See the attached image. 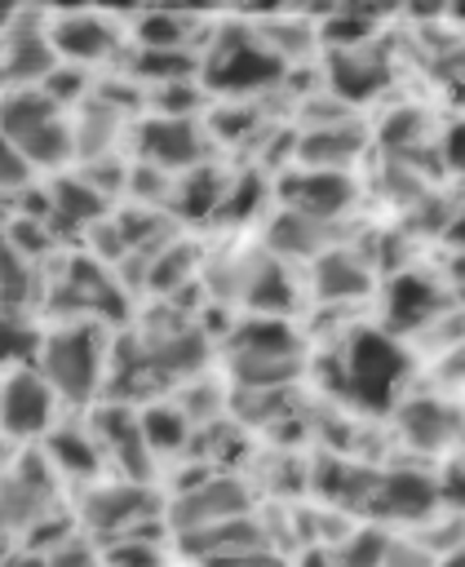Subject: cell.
<instances>
[{
  "instance_id": "cell-9",
  "label": "cell",
  "mask_w": 465,
  "mask_h": 567,
  "mask_svg": "<svg viewBox=\"0 0 465 567\" xmlns=\"http://www.w3.org/2000/svg\"><path fill=\"white\" fill-rule=\"evenodd\" d=\"M151 509H155V505H151V496H146L137 483L93 487V492L84 496V523H89V532H106V536H115V540L142 536L137 518H146Z\"/></svg>"
},
{
  "instance_id": "cell-26",
  "label": "cell",
  "mask_w": 465,
  "mask_h": 567,
  "mask_svg": "<svg viewBox=\"0 0 465 567\" xmlns=\"http://www.w3.org/2000/svg\"><path fill=\"white\" fill-rule=\"evenodd\" d=\"M4 279H9V284H4V301H9V315H18L27 301H35V297L44 292L40 275H35L31 266L22 270V252H18L13 244H9V252H4Z\"/></svg>"
},
{
  "instance_id": "cell-7",
  "label": "cell",
  "mask_w": 465,
  "mask_h": 567,
  "mask_svg": "<svg viewBox=\"0 0 465 567\" xmlns=\"http://www.w3.org/2000/svg\"><path fill=\"white\" fill-rule=\"evenodd\" d=\"M137 142H142V159L155 164L159 173L195 168L208 155V133L190 115H155L137 128Z\"/></svg>"
},
{
  "instance_id": "cell-17",
  "label": "cell",
  "mask_w": 465,
  "mask_h": 567,
  "mask_svg": "<svg viewBox=\"0 0 465 567\" xmlns=\"http://www.w3.org/2000/svg\"><path fill=\"white\" fill-rule=\"evenodd\" d=\"M62 297L80 301V319L84 323H97L102 315H120V292L93 261H71L66 266V284H58V301Z\"/></svg>"
},
{
  "instance_id": "cell-14",
  "label": "cell",
  "mask_w": 465,
  "mask_h": 567,
  "mask_svg": "<svg viewBox=\"0 0 465 567\" xmlns=\"http://www.w3.org/2000/svg\"><path fill=\"white\" fill-rule=\"evenodd\" d=\"M350 195H354L350 177L328 173V168H306V173H292L283 182L288 213H301V217H314V221H332L350 204Z\"/></svg>"
},
{
  "instance_id": "cell-22",
  "label": "cell",
  "mask_w": 465,
  "mask_h": 567,
  "mask_svg": "<svg viewBox=\"0 0 465 567\" xmlns=\"http://www.w3.org/2000/svg\"><path fill=\"white\" fill-rule=\"evenodd\" d=\"M190 425H195L190 412L177 408V403L155 399L151 408H142V434H146L151 456H155V452H177V447L190 439Z\"/></svg>"
},
{
  "instance_id": "cell-30",
  "label": "cell",
  "mask_w": 465,
  "mask_h": 567,
  "mask_svg": "<svg viewBox=\"0 0 465 567\" xmlns=\"http://www.w3.org/2000/svg\"><path fill=\"white\" fill-rule=\"evenodd\" d=\"M438 505L465 514V461H452L443 470V478H438Z\"/></svg>"
},
{
  "instance_id": "cell-27",
  "label": "cell",
  "mask_w": 465,
  "mask_h": 567,
  "mask_svg": "<svg viewBox=\"0 0 465 567\" xmlns=\"http://www.w3.org/2000/svg\"><path fill=\"white\" fill-rule=\"evenodd\" d=\"M385 549H390V536L376 532V527H363V532H354V536L341 545L337 567H381V563H385Z\"/></svg>"
},
{
  "instance_id": "cell-5",
  "label": "cell",
  "mask_w": 465,
  "mask_h": 567,
  "mask_svg": "<svg viewBox=\"0 0 465 567\" xmlns=\"http://www.w3.org/2000/svg\"><path fill=\"white\" fill-rule=\"evenodd\" d=\"M53 474L58 470L49 465L44 452H22L9 465V474H4V523H9L13 536L35 532L53 514V492H58Z\"/></svg>"
},
{
  "instance_id": "cell-20",
  "label": "cell",
  "mask_w": 465,
  "mask_h": 567,
  "mask_svg": "<svg viewBox=\"0 0 465 567\" xmlns=\"http://www.w3.org/2000/svg\"><path fill=\"white\" fill-rule=\"evenodd\" d=\"M372 288V275L368 266L345 252V248H328L319 261H314V292L328 297V301H345V297H363Z\"/></svg>"
},
{
  "instance_id": "cell-29",
  "label": "cell",
  "mask_w": 465,
  "mask_h": 567,
  "mask_svg": "<svg viewBox=\"0 0 465 567\" xmlns=\"http://www.w3.org/2000/svg\"><path fill=\"white\" fill-rule=\"evenodd\" d=\"M438 563H443V558H438L425 540H390L381 567H438Z\"/></svg>"
},
{
  "instance_id": "cell-18",
  "label": "cell",
  "mask_w": 465,
  "mask_h": 567,
  "mask_svg": "<svg viewBox=\"0 0 465 567\" xmlns=\"http://www.w3.org/2000/svg\"><path fill=\"white\" fill-rule=\"evenodd\" d=\"M359 151H363V133H359V128H345V120H341V124H319V128H310V133L301 137V146H297L301 164L328 168V173H345V164H350Z\"/></svg>"
},
{
  "instance_id": "cell-32",
  "label": "cell",
  "mask_w": 465,
  "mask_h": 567,
  "mask_svg": "<svg viewBox=\"0 0 465 567\" xmlns=\"http://www.w3.org/2000/svg\"><path fill=\"white\" fill-rule=\"evenodd\" d=\"M443 155H447V164H452L456 173H465V120L447 128V137H443Z\"/></svg>"
},
{
  "instance_id": "cell-35",
  "label": "cell",
  "mask_w": 465,
  "mask_h": 567,
  "mask_svg": "<svg viewBox=\"0 0 465 567\" xmlns=\"http://www.w3.org/2000/svg\"><path fill=\"white\" fill-rule=\"evenodd\" d=\"M438 567H465V540H461L452 554H443V563H438Z\"/></svg>"
},
{
  "instance_id": "cell-11",
  "label": "cell",
  "mask_w": 465,
  "mask_h": 567,
  "mask_svg": "<svg viewBox=\"0 0 465 567\" xmlns=\"http://www.w3.org/2000/svg\"><path fill=\"white\" fill-rule=\"evenodd\" d=\"M244 487L235 478H204L199 487H190L186 496H177L173 505V523L182 527V536L190 532H204V527H217V523H230L244 514Z\"/></svg>"
},
{
  "instance_id": "cell-12",
  "label": "cell",
  "mask_w": 465,
  "mask_h": 567,
  "mask_svg": "<svg viewBox=\"0 0 465 567\" xmlns=\"http://www.w3.org/2000/svg\"><path fill=\"white\" fill-rule=\"evenodd\" d=\"M399 430H403V439H407L412 447H421V452H447V447L461 439L465 416H461L447 399L421 394V399H407V403H403Z\"/></svg>"
},
{
  "instance_id": "cell-3",
  "label": "cell",
  "mask_w": 465,
  "mask_h": 567,
  "mask_svg": "<svg viewBox=\"0 0 465 567\" xmlns=\"http://www.w3.org/2000/svg\"><path fill=\"white\" fill-rule=\"evenodd\" d=\"M4 146L27 155L35 168H53L71 155L75 128L62 120V102L49 89H9L4 102Z\"/></svg>"
},
{
  "instance_id": "cell-4",
  "label": "cell",
  "mask_w": 465,
  "mask_h": 567,
  "mask_svg": "<svg viewBox=\"0 0 465 567\" xmlns=\"http://www.w3.org/2000/svg\"><path fill=\"white\" fill-rule=\"evenodd\" d=\"M199 66H204V80L221 93H257L279 80L283 58L279 49L266 44L261 31H226L217 35V44L208 49Z\"/></svg>"
},
{
  "instance_id": "cell-34",
  "label": "cell",
  "mask_w": 465,
  "mask_h": 567,
  "mask_svg": "<svg viewBox=\"0 0 465 567\" xmlns=\"http://www.w3.org/2000/svg\"><path fill=\"white\" fill-rule=\"evenodd\" d=\"M452 288H456V297L465 301V257L456 261V270H452Z\"/></svg>"
},
{
  "instance_id": "cell-28",
  "label": "cell",
  "mask_w": 465,
  "mask_h": 567,
  "mask_svg": "<svg viewBox=\"0 0 465 567\" xmlns=\"http://www.w3.org/2000/svg\"><path fill=\"white\" fill-rule=\"evenodd\" d=\"M102 563H106V567H159V549H155V540H146V536H124V540H115V545L106 549Z\"/></svg>"
},
{
  "instance_id": "cell-8",
  "label": "cell",
  "mask_w": 465,
  "mask_h": 567,
  "mask_svg": "<svg viewBox=\"0 0 465 567\" xmlns=\"http://www.w3.org/2000/svg\"><path fill=\"white\" fill-rule=\"evenodd\" d=\"M93 434H97L102 452L124 465L128 483L151 474V447L142 434V412H133L128 403H102L93 412Z\"/></svg>"
},
{
  "instance_id": "cell-6",
  "label": "cell",
  "mask_w": 465,
  "mask_h": 567,
  "mask_svg": "<svg viewBox=\"0 0 465 567\" xmlns=\"http://www.w3.org/2000/svg\"><path fill=\"white\" fill-rule=\"evenodd\" d=\"M58 390L44 381L40 368H9L4 377V434L9 439H49L53 434Z\"/></svg>"
},
{
  "instance_id": "cell-25",
  "label": "cell",
  "mask_w": 465,
  "mask_h": 567,
  "mask_svg": "<svg viewBox=\"0 0 465 567\" xmlns=\"http://www.w3.org/2000/svg\"><path fill=\"white\" fill-rule=\"evenodd\" d=\"M190 27H195L190 13H146L137 22V35L146 49H182L190 40Z\"/></svg>"
},
{
  "instance_id": "cell-33",
  "label": "cell",
  "mask_w": 465,
  "mask_h": 567,
  "mask_svg": "<svg viewBox=\"0 0 465 567\" xmlns=\"http://www.w3.org/2000/svg\"><path fill=\"white\" fill-rule=\"evenodd\" d=\"M9 567H49V558H44V554H35V549H27V554H13V558H9Z\"/></svg>"
},
{
  "instance_id": "cell-2",
  "label": "cell",
  "mask_w": 465,
  "mask_h": 567,
  "mask_svg": "<svg viewBox=\"0 0 465 567\" xmlns=\"http://www.w3.org/2000/svg\"><path fill=\"white\" fill-rule=\"evenodd\" d=\"M106 337L97 323L84 319H66L62 328H53L44 337V354H40V372L44 381L58 390V399L66 403H84L97 394L102 372H106Z\"/></svg>"
},
{
  "instance_id": "cell-24",
  "label": "cell",
  "mask_w": 465,
  "mask_h": 567,
  "mask_svg": "<svg viewBox=\"0 0 465 567\" xmlns=\"http://www.w3.org/2000/svg\"><path fill=\"white\" fill-rule=\"evenodd\" d=\"M270 244L279 252H328L323 248V221L314 217H301V213H283L275 226H270Z\"/></svg>"
},
{
  "instance_id": "cell-13",
  "label": "cell",
  "mask_w": 465,
  "mask_h": 567,
  "mask_svg": "<svg viewBox=\"0 0 465 567\" xmlns=\"http://www.w3.org/2000/svg\"><path fill=\"white\" fill-rule=\"evenodd\" d=\"M438 310H443V288L430 275H412L407 270L385 292V328H390V337L438 323Z\"/></svg>"
},
{
  "instance_id": "cell-23",
  "label": "cell",
  "mask_w": 465,
  "mask_h": 567,
  "mask_svg": "<svg viewBox=\"0 0 465 567\" xmlns=\"http://www.w3.org/2000/svg\"><path fill=\"white\" fill-rule=\"evenodd\" d=\"M49 213H53V221H62V226H93V221L102 217V195H97V186H89V182L62 177V182L53 186Z\"/></svg>"
},
{
  "instance_id": "cell-19",
  "label": "cell",
  "mask_w": 465,
  "mask_h": 567,
  "mask_svg": "<svg viewBox=\"0 0 465 567\" xmlns=\"http://www.w3.org/2000/svg\"><path fill=\"white\" fill-rule=\"evenodd\" d=\"M40 452L49 456V465H53L58 474H75V478H93L97 465H102V456H106L102 443H97V434H84V430H75V425L53 430Z\"/></svg>"
},
{
  "instance_id": "cell-21",
  "label": "cell",
  "mask_w": 465,
  "mask_h": 567,
  "mask_svg": "<svg viewBox=\"0 0 465 567\" xmlns=\"http://www.w3.org/2000/svg\"><path fill=\"white\" fill-rule=\"evenodd\" d=\"M385 80H390L385 58L376 49H368V44H354V49L337 53V62H332V84H337L341 97H368Z\"/></svg>"
},
{
  "instance_id": "cell-10",
  "label": "cell",
  "mask_w": 465,
  "mask_h": 567,
  "mask_svg": "<svg viewBox=\"0 0 465 567\" xmlns=\"http://www.w3.org/2000/svg\"><path fill=\"white\" fill-rule=\"evenodd\" d=\"M49 35H53V49H58L62 58H71V62H97V58H106V53L120 49V27H115V18L89 13V9H71V13L53 18Z\"/></svg>"
},
{
  "instance_id": "cell-31",
  "label": "cell",
  "mask_w": 465,
  "mask_h": 567,
  "mask_svg": "<svg viewBox=\"0 0 465 567\" xmlns=\"http://www.w3.org/2000/svg\"><path fill=\"white\" fill-rule=\"evenodd\" d=\"M49 567H106L89 545H58L49 554Z\"/></svg>"
},
{
  "instance_id": "cell-15",
  "label": "cell",
  "mask_w": 465,
  "mask_h": 567,
  "mask_svg": "<svg viewBox=\"0 0 465 567\" xmlns=\"http://www.w3.org/2000/svg\"><path fill=\"white\" fill-rule=\"evenodd\" d=\"M438 505V483L430 474L416 470H385L376 478V496H372V514L381 518H430V509Z\"/></svg>"
},
{
  "instance_id": "cell-1",
  "label": "cell",
  "mask_w": 465,
  "mask_h": 567,
  "mask_svg": "<svg viewBox=\"0 0 465 567\" xmlns=\"http://www.w3.org/2000/svg\"><path fill=\"white\" fill-rule=\"evenodd\" d=\"M407 377V354L403 346L390 337V332H376V328H359L345 337L341 354H337V394L350 399L354 408H390L394 403V390L403 385Z\"/></svg>"
},
{
  "instance_id": "cell-16",
  "label": "cell",
  "mask_w": 465,
  "mask_h": 567,
  "mask_svg": "<svg viewBox=\"0 0 465 567\" xmlns=\"http://www.w3.org/2000/svg\"><path fill=\"white\" fill-rule=\"evenodd\" d=\"M58 62V49H53V35L49 31H13L4 35V71H9V84L13 89H35V80H44Z\"/></svg>"
}]
</instances>
